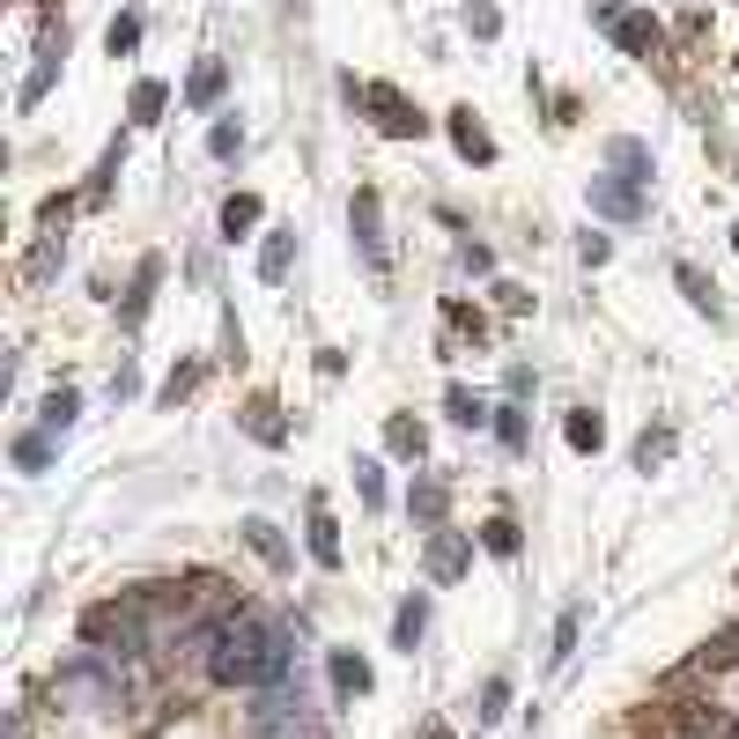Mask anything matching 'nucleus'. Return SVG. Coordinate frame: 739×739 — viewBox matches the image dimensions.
Listing matches in <instances>:
<instances>
[{
	"instance_id": "1",
	"label": "nucleus",
	"mask_w": 739,
	"mask_h": 739,
	"mask_svg": "<svg viewBox=\"0 0 739 739\" xmlns=\"http://www.w3.org/2000/svg\"><path fill=\"white\" fill-rule=\"evenodd\" d=\"M296 636H303V629H274L259 607H237V614H222L215 629L193 643V658L207 665V681H215V688L259 695V688H274V681H289Z\"/></svg>"
},
{
	"instance_id": "2",
	"label": "nucleus",
	"mask_w": 739,
	"mask_h": 739,
	"mask_svg": "<svg viewBox=\"0 0 739 739\" xmlns=\"http://www.w3.org/2000/svg\"><path fill=\"white\" fill-rule=\"evenodd\" d=\"M82 643H89V651H104V658H141V651H148V614H141V599L126 591V599H104V607H89V614H82Z\"/></svg>"
},
{
	"instance_id": "3",
	"label": "nucleus",
	"mask_w": 739,
	"mask_h": 739,
	"mask_svg": "<svg viewBox=\"0 0 739 739\" xmlns=\"http://www.w3.org/2000/svg\"><path fill=\"white\" fill-rule=\"evenodd\" d=\"M245 739H325V725H319V710L303 703L296 681H274V688H259V703H251Z\"/></svg>"
},
{
	"instance_id": "4",
	"label": "nucleus",
	"mask_w": 739,
	"mask_h": 739,
	"mask_svg": "<svg viewBox=\"0 0 739 739\" xmlns=\"http://www.w3.org/2000/svg\"><path fill=\"white\" fill-rule=\"evenodd\" d=\"M363 104H370V111H377V126H385L393 141H421V133H429V119H421L415 104L399 97L393 82H370V89H363Z\"/></svg>"
},
{
	"instance_id": "5",
	"label": "nucleus",
	"mask_w": 739,
	"mask_h": 739,
	"mask_svg": "<svg viewBox=\"0 0 739 739\" xmlns=\"http://www.w3.org/2000/svg\"><path fill=\"white\" fill-rule=\"evenodd\" d=\"M347 222H355V245L370 251V267H385V207H377V193H355L347 200Z\"/></svg>"
},
{
	"instance_id": "6",
	"label": "nucleus",
	"mask_w": 739,
	"mask_h": 739,
	"mask_svg": "<svg viewBox=\"0 0 739 739\" xmlns=\"http://www.w3.org/2000/svg\"><path fill=\"white\" fill-rule=\"evenodd\" d=\"M245 437L251 443H267V451H281V443H289V421H281V399H267V393H251L245 399Z\"/></svg>"
},
{
	"instance_id": "7",
	"label": "nucleus",
	"mask_w": 739,
	"mask_h": 739,
	"mask_svg": "<svg viewBox=\"0 0 739 739\" xmlns=\"http://www.w3.org/2000/svg\"><path fill=\"white\" fill-rule=\"evenodd\" d=\"M467 563H473V540L467 533H429V577H437V585H451V577H467Z\"/></svg>"
},
{
	"instance_id": "8",
	"label": "nucleus",
	"mask_w": 739,
	"mask_h": 739,
	"mask_svg": "<svg viewBox=\"0 0 739 739\" xmlns=\"http://www.w3.org/2000/svg\"><path fill=\"white\" fill-rule=\"evenodd\" d=\"M599 23L614 30V38H621V52H636V60H643V52H658V38H665V30L651 23V15H621L614 0H607V8H599Z\"/></svg>"
},
{
	"instance_id": "9",
	"label": "nucleus",
	"mask_w": 739,
	"mask_h": 739,
	"mask_svg": "<svg viewBox=\"0 0 739 739\" xmlns=\"http://www.w3.org/2000/svg\"><path fill=\"white\" fill-rule=\"evenodd\" d=\"M311 563L341 569V525H333V511H325V495H311Z\"/></svg>"
},
{
	"instance_id": "10",
	"label": "nucleus",
	"mask_w": 739,
	"mask_h": 739,
	"mask_svg": "<svg viewBox=\"0 0 739 739\" xmlns=\"http://www.w3.org/2000/svg\"><path fill=\"white\" fill-rule=\"evenodd\" d=\"M245 540H251V555H259L267 569H296V555H289V540H281L274 517H245Z\"/></svg>"
},
{
	"instance_id": "11",
	"label": "nucleus",
	"mask_w": 739,
	"mask_h": 739,
	"mask_svg": "<svg viewBox=\"0 0 739 739\" xmlns=\"http://www.w3.org/2000/svg\"><path fill=\"white\" fill-rule=\"evenodd\" d=\"M451 141H459L467 163H495V141H489V126L473 119V111H451Z\"/></svg>"
},
{
	"instance_id": "12",
	"label": "nucleus",
	"mask_w": 739,
	"mask_h": 739,
	"mask_svg": "<svg viewBox=\"0 0 739 739\" xmlns=\"http://www.w3.org/2000/svg\"><path fill=\"white\" fill-rule=\"evenodd\" d=\"M333 695H341V703L370 695V658L363 651H333Z\"/></svg>"
},
{
	"instance_id": "13",
	"label": "nucleus",
	"mask_w": 739,
	"mask_h": 739,
	"mask_svg": "<svg viewBox=\"0 0 739 739\" xmlns=\"http://www.w3.org/2000/svg\"><path fill=\"white\" fill-rule=\"evenodd\" d=\"M695 665H703V673H739V621L732 629H717V636L695 651Z\"/></svg>"
},
{
	"instance_id": "14",
	"label": "nucleus",
	"mask_w": 739,
	"mask_h": 739,
	"mask_svg": "<svg viewBox=\"0 0 739 739\" xmlns=\"http://www.w3.org/2000/svg\"><path fill=\"white\" fill-rule=\"evenodd\" d=\"M421 629H429V599L415 591V599H407V607L393 614V651H415V643H421Z\"/></svg>"
},
{
	"instance_id": "15",
	"label": "nucleus",
	"mask_w": 739,
	"mask_h": 739,
	"mask_svg": "<svg viewBox=\"0 0 739 739\" xmlns=\"http://www.w3.org/2000/svg\"><path fill=\"white\" fill-rule=\"evenodd\" d=\"M289 259H296V229H274L267 251H259V281H289Z\"/></svg>"
},
{
	"instance_id": "16",
	"label": "nucleus",
	"mask_w": 739,
	"mask_h": 739,
	"mask_svg": "<svg viewBox=\"0 0 739 739\" xmlns=\"http://www.w3.org/2000/svg\"><path fill=\"white\" fill-rule=\"evenodd\" d=\"M407 511H415L421 525H443V511H451V489H443V481H415V495H407Z\"/></svg>"
},
{
	"instance_id": "17",
	"label": "nucleus",
	"mask_w": 739,
	"mask_h": 739,
	"mask_svg": "<svg viewBox=\"0 0 739 739\" xmlns=\"http://www.w3.org/2000/svg\"><path fill=\"white\" fill-rule=\"evenodd\" d=\"M563 437H569V451H599V443H607V421L591 415V407H577V415L563 421Z\"/></svg>"
},
{
	"instance_id": "18",
	"label": "nucleus",
	"mask_w": 739,
	"mask_h": 739,
	"mask_svg": "<svg viewBox=\"0 0 739 739\" xmlns=\"http://www.w3.org/2000/svg\"><path fill=\"white\" fill-rule=\"evenodd\" d=\"M385 443H393L399 459H421V451H429V437H421L415 415H393V421H385Z\"/></svg>"
},
{
	"instance_id": "19",
	"label": "nucleus",
	"mask_w": 739,
	"mask_h": 739,
	"mask_svg": "<svg viewBox=\"0 0 739 739\" xmlns=\"http://www.w3.org/2000/svg\"><path fill=\"white\" fill-rule=\"evenodd\" d=\"M163 281V259H141V274H133V296H126V325L148 319V289Z\"/></svg>"
},
{
	"instance_id": "20",
	"label": "nucleus",
	"mask_w": 739,
	"mask_h": 739,
	"mask_svg": "<svg viewBox=\"0 0 739 739\" xmlns=\"http://www.w3.org/2000/svg\"><path fill=\"white\" fill-rule=\"evenodd\" d=\"M481 547H489V555H503V563H511L517 547H525V533H517V517H489V525H481Z\"/></svg>"
},
{
	"instance_id": "21",
	"label": "nucleus",
	"mask_w": 739,
	"mask_h": 739,
	"mask_svg": "<svg viewBox=\"0 0 739 739\" xmlns=\"http://www.w3.org/2000/svg\"><path fill=\"white\" fill-rule=\"evenodd\" d=\"M591 207H599V215H636V185H614V178H599V185H591Z\"/></svg>"
},
{
	"instance_id": "22",
	"label": "nucleus",
	"mask_w": 739,
	"mask_h": 739,
	"mask_svg": "<svg viewBox=\"0 0 739 739\" xmlns=\"http://www.w3.org/2000/svg\"><path fill=\"white\" fill-rule=\"evenodd\" d=\"M251 222H259V200H251V193H229V200H222V237H245Z\"/></svg>"
},
{
	"instance_id": "23",
	"label": "nucleus",
	"mask_w": 739,
	"mask_h": 739,
	"mask_svg": "<svg viewBox=\"0 0 739 739\" xmlns=\"http://www.w3.org/2000/svg\"><path fill=\"white\" fill-rule=\"evenodd\" d=\"M443 407H451V421H467V429H481V421H489V407H481L467 385H443Z\"/></svg>"
},
{
	"instance_id": "24",
	"label": "nucleus",
	"mask_w": 739,
	"mask_h": 739,
	"mask_svg": "<svg viewBox=\"0 0 739 739\" xmlns=\"http://www.w3.org/2000/svg\"><path fill=\"white\" fill-rule=\"evenodd\" d=\"M163 104H171V89H163V82H133V119H163Z\"/></svg>"
},
{
	"instance_id": "25",
	"label": "nucleus",
	"mask_w": 739,
	"mask_h": 739,
	"mask_svg": "<svg viewBox=\"0 0 739 739\" xmlns=\"http://www.w3.org/2000/svg\"><path fill=\"white\" fill-rule=\"evenodd\" d=\"M577 629H585V614H577V607H569V614L555 621V651H547V665H563L569 651H577Z\"/></svg>"
},
{
	"instance_id": "26",
	"label": "nucleus",
	"mask_w": 739,
	"mask_h": 739,
	"mask_svg": "<svg viewBox=\"0 0 739 739\" xmlns=\"http://www.w3.org/2000/svg\"><path fill=\"white\" fill-rule=\"evenodd\" d=\"M193 385H200V363H178L171 377H163V393H156V399H163V407H178V399L193 393Z\"/></svg>"
},
{
	"instance_id": "27",
	"label": "nucleus",
	"mask_w": 739,
	"mask_h": 739,
	"mask_svg": "<svg viewBox=\"0 0 739 739\" xmlns=\"http://www.w3.org/2000/svg\"><path fill=\"white\" fill-rule=\"evenodd\" d=\"M15 467H23V473H45L52 467V443L45 437H15Z\"/></svg>"
},
{
	"instance_id": "28",
	"label": "nucleus",
	"mask_w": 739,
	"mask_h": 739,
	"mask_svg": "<svg viewBox=\"0 0 739 739\" xmlns=\"http://www.w3.org/2000/svg\"><path fill=\"white\" fill-rule=\"evenodd\" d=\"M74 415H82V393H67V385H60V393L45 399V429H67Z\"/></svg>"
},
{
	"instance_id": "29",
	"label": "nucleus",
	"mask_w": 739,
	"mask_h": 739,
	"mask_svg": "<svg viewBox=\"0 0 739 739\" xmlns=\"http://www.w3.org/2000/svg\"><path fill=\"white\" fill-rule=\"evenodd\" d=\"M665 451H673V429H643V443H636V467L651 473V467L665 459Z\"/></svg>"
},
{
	"instance_id": "30",
	"label": "nucleus",
	"mask_w": 739,
	"mask_h": 739,
	"mask_svg": "<svg viewBox=\"0 0 739 739\" xmlns=\"http://www.w3.org/2000/svg\"><path fill=\"white\" fill-rule=\"evenodd\" d=\"M495 437L511 443V451H525V415H517V399L511 407H495Z\"/></svg>"
},
{
	"instance_id": "31",
	"label": "nucleus",
	"mask_w": 739,
	"mask_h": 739,
	"mask_svg": "<svg viewBox=\"0 0 739 739\" xmlns=\"http://www.w3.org/2000/svg\"><path fill=\"white\" fill-rule=\"evenodd\" d=\"M681 289H688V303H695V311H710V319H717V289H710V281H703L695 267H681Z\"/></svg>"
},
{
	"instance_id": "32",
	"label": "nucleus",
	"mask_w": 739,
	"mask_h": 739,
	"mask_svg": "<svg viewBox=\"0 0 739 739\" xmlns=\"http://www.w3.org/2000/svg\"><path fill=\"white\" fill-rule=\"evenodd\" d=\"M222 82H229V74H222V60H207V67L193 74V104H215V97H222Z\"/></svg>"
},
{
	"instance_id": "33",
	"label": "nucleus",
	"mask_w": 739,
	"mask_h": 739,
	"mask_svg": "<svg viewBox=\"0 0 739 739\" xmlns=\"http://www.w3.org/2000/svg\"><path fill=\"white\" fill-rule=\"evenodd\" d=\"M503 710H511V681H489V688H481V725H495Z\"/></svg>"
},
{
	"instance_id": "34",
	"label": "nucleus",
	"mask_w": 739,
	"mask_h": 739,
	"mask_svg": "<svg viewBox=\"0 0 739 739\" xmlns=\"http://www.w3.org/2000/svg\"><path fill=\"white\" fill-rule=\"evenodd\" d=\"M111 178H119V148H111V156H104V163H97V178H89V193H82V200H89V207H97V200L111 193Z\"/></svg>"
},
{
	"instance_id": "35",
	"label": "nucleus",
	"mask_w": 739,
	"mask_h": 739,
	"mask_svg": "<svg viewBox=\"0 0 739 739\" xmlns=\"http://www.w3.org/2000/svg\"><path fill=\"white\" fill-rule=\"evenodd\" d=\"M467 30H473V38H495V30H503V15H495L489 0H473V8H467Z\"/></svg>"
},
{
	"instance_id": "36",
	"label": "nucleus",
	"mask_w": 739,
	"mask_h": 739,
	"mask_svg": "<svg viewBox=\"0 0 739 739\" xmlns=\"http://www.w3.org/2000/svg\"><path fill=\"white\" fill-rule=\"evenodd\" d=\"M104 45H111V52H133V45H141V15H119V23H111V38H104Z\"/></svg>"
},
{
	"instance_id": "37",
	"label": "nucleus",
	"mask_w": 739,
	"mask_h": 739,
	"mask_svg": "<svg viewBox=\"0 0 739 739\" xmlns=\"http://www.w3.org/2000/svg\"><path fill=\"white\" fill-rule=\"evenodd\" d=\"M355 489H363V503L377 511V503H385V473H377V467L363 459V467H355Z\"/></svg>"
},
{
	"instance_id": "38",
	"label": "nucleus",
	"mask_w": 739,
	"mask_h": 739,
	"mask_svg": "<svg viewBox=\"0 0 739 739\" xmlns=\"http://www.w3.org/2000/svg\"><path fill=\"white\" fill-rule=\"evenodd\" d=\"M614 163H621V171H636V185H643V171H651V156H643L636 141H614Z\"/></svg>"
},
{
	"instance_id": "39",
	"label": "nucleus",
	"mask_w": 739,
	"mask_h": 739,
	"mask_svg": "<svg viewBox=\"0 0 739 739\" xmlns=\"http://www.w3.org/2000/svg\"><path fill=\"white\" fill-rule=\"evenodd\" d=\"M52 267H60V237H52V245H38V251H30V281H45Z\"/></svg>"
},
{
	"instance_id": "40",
	"label": "nucleus",
	"mask_w": 739,
	"mask_h": 739,
	"mask_svg": "<svg viewBox=\"0 0 739 739\" xmlns=\"http://www.w3.org/2000/svg\"><path fill=\"white\" fill-rule=\"evenodd\" d=\"M207 148H215V156H237V148H245V133H237V126L222 119V126H215V133H207Z\"/></svg>"
},
{
	"instance_id": "41",
	"label": "nucleus",
	"mask_w": 739,
	"mask_h": 739,
	"mask_svg": "<svg viewBox=\"0 0 739 739\" xmlns=\"http://www.w3.org/2000/svg\"><path fill=\"white\" fill-rule=\"evenodd\" d=\"M577 251H585V267H599V259H607V251H614V245H607L599 229H585V237H577Z\"/></svg>"
},
{
	"instance_id": "42",
	"label": "nucleus",
	"mask_w": 739,
	"mask_h": 739,
	"mask_svg": "<svg viewBox=\"0 0 739 739\" xmlns=\"http://www.w3.org/2000/svg\"><path fill=\"white\" fill-rule=\"evenodd\" d=\"M8 739H30V725H23V710H15V717H8Z\"/></svg>"
},
{
	"instance_id": "43",
	"label": "nucleus",
	"mask_w": 739,
	"mask_h": 739,
	"mask_svg": "<svg viewBox=\"0 0 739 739\" xmlns=\"http://www.w3.org/2000/svg\"><path fill=\"white\" fill-rule=\"evenodd\" d=\"M429 739H451V732H443V725H429Z\"/></svg>"
},
{
	"instance_id": "44",
	"label": "nucleus",
	"mask_w": 739,
	"mask_h": 739,
	"mask_svg": "<svg viewBox=\"0 0 739 739\" xmlns=\"http://www.w3.org/2000/svg\"><path fill=\"white\" fill-rule=\"evenodd\" d=\"M732 245H739V229H732Z\"/></svg>"
}]
</instances>
